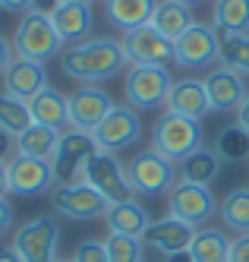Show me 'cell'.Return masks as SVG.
<instances>
[{"label": "cell", "mask_w": 249, "mask_h": 262, "mask_svg": "<svg viewBox=\"0 0 249 262\" xmlns=\"http://www.w3.org/2000/svg\"><path fill=\"white\" fill-rule=\"evenodd\" d=\"M60 262H73V259H60Z\"/></svg>", "instance_id": "obj_47"}, {"label": "cell", "mask_w": 249, "mask_h": 262, "mask_svg": "<svg viewBox=\"0 0 249 262\" xmlns=\"http://www.w3.org/2000/svg\"><path fill=\"white\" fill-rule=\"evenodd\" d=\"M13 155H16V139L0 129V161H10Z\"/></svg>", "instance_id": "obj_39"}, {"label": "cell", "mask_w": 249, "mask_h": 262, "mask_svg": "<svg viewBox=\"0 0 249 262\" xmlns=\"http://www.w3.org/2000/svg\"><path fill=\"white\" fill-rule=\"evenodd\" d=\"M0 262H22L13 247H0Z\"/></svg>", "instance_id": "obj_44"}, {"label": "cell", "mask_w": 249, "mask_h": 262, "mask_svg": "<svg viewBox=\"0 0 249 262\" xmlns=\"http://www.w3.org/2000/svg\"><path fill=\"white\" fill-rule=\"evenodd\" d=\"M0 7H4V10H10V13H29L32 0H0Z\"/></svg>", "instance_id": "obj_40"}, {"label": "cell", "mask_w": 249, "mask_h": 262, "mask_svg": "<svg viewBox=\"0 0 249 262\" xmlns=\"http://www.w3.org/2000/svg\"><path fill=\"white\" fill-rule=\"evenodd\" d=\"M66 104H70V126L82 129V133H95V126L114 111L110 92H104L101 85H82L70 92Z\"/></svg>", "instance_id": "obj_14"}, {"label": "cell", "mask_w": 249, "mask_h": 262, "mask_svg": "<svg viewBox=\"0 0 249 262\" xmlns=\"http://www.w3.org/2000/svg\"><path fill=\"white\" fill-rule=\"evenodd\" d=\"M170 114H180V117H189V120H199L212 111L208 104V92H205V82L202 79H174V89H170V98H167V107Z\"/></svg>", "instance_id": "obj_19"}, {"label": "cell", "mask_w": 249, "mask_h": 262, "mask_svg": "<svg viewBox=\"0 0 249 262\" xmlns=\"http://www.w3.org/2000/svg\"><path fill=\"white\" fill-rule=\"evenodd\" d=\"M205 92H208V104L215 114H237V107L246 101V82L240 73H234L231 67H215L205 73Z\"/></svg>", "instance_id": "obj_16"}, {"label": "cell", "mask_w": 249, "mask_h": 262, "mask_svg": "<svg viewBox=\"0 0 249 262\" xmlns=\"http://www.w3.org/2000/svg\"><path fill=\"white\" fill-rule=\"evenodd\" d=\"M57 145H60V133H57V129L41 126V123H32L26 133L16 139V152H19V155H29V158L54 161Z\"/></svg>", "instance_id": "obj_27"}, {"label": "cell", "mask_w": 249, "mask_h": 262, "mask_svg": "<svg viewBox=\"0 0 249 262\" xmlns=\"http://www.w3.org/2000/svg\"><path fill=\"white\" fill-rule=\"evenodd\" d=\"M237 123L246 129V133H249V95H246V101L237 107Z\"/></svg>", "instance_id": "obj_42"}, {"label": "cell", "mask_w": 249, "mask_h": 262, "mask_svg": "<svg viewBox=\"0 0 249 262\" xmlns=\"http://www.w3.org/2000/svg\"><path fill=\"white\" fill-rule=\"evenodd\" d=\"M164 262H196V259H193V253H189V250H183V253H170V256H164Z\"/></svg>", "instance_id": "obj_43"}, {"label": "cell", "mask_w": 249, "mask_h": 262, "mask_svg": "<svg viewBox=\"0 0 249 262\" xmlns=\"http://www.w3.org/2000/svg\"><path fill=\"white\" fill-rule=\"evenodd\" d=\"M215 152L221 161L227 164H240L249 158V133L240 126V123H231V126H221L218 136H215Z\"/></svg>", "instance_id": "obj_30"}, {"label": "cell", "mask_w": 249, "mask_h": 262, "mask_svg": "<svg viewBox=\"0 0 249 262\" xmlns=\"http://www.w3.org/2000/svg\"><path fill=\"white\" fill-rule=\"evenodd\" d=\"M44 85H48L44 63H35V60L16 57L10 63V70L4 73V92H7V95H13V98H19V101L35 98Z\"/></svg>", "instance_id": "obj_20"}, {"label": "cell", "mask_w": 249, "mask_h": 262, "mask_svg": "<svg viewBox=\"0 0 249 262\" xmlns=\"http://www.w3.org/2000/svg\"><path fill=\"white\" fill-rule=\"evenodd\" d=\"M218 215L227 231L234 234H249V186H237L234 193L218 205Z\"/></svg>", "instance_id": "obj_29"}, {"label": "cell", "mask_w": 249, "mask_h": 262, "mask_svg": "<svg viewBox=\"0 0 249 262\" xmlns=\"http://www.w3.org/2000/svg\"><path fill=\"white\" fill-rule=\"evenodd\" d=\"M98 152V142H95L92 133H82V129H63L60 133V145H57V155L51 161L54 167V186L60 183H76L82 180L88 158Z\"/></svg>", "instance_id": "obj_7"}, {"label": "cell", "mask_w": 249, "mask_h": 262, "mask_svg": "<svg viewBox=\"0 0 249 262\" xmlns=\"http://www.w3.org/2000/svg\"><path fill=\"white\" fill-rule=\"evenodd\" d=\"M202 142H205L202 123L189 120V117H180V114H170V111H164V114L158 117L155 133H151V148L161 152L167 161H174V164H180L183 158L193 155L196 148H202Z\"/></svg>", "instance_id": "obj_2"}, {"label": "cell", "mask_w": 249, "mask_h": 262, "mask_svg": "<svg viewBox=\"0 0 249 262\" xmlns=\"http://www.w3.org/2000/svg\"><path fill=\"white\" fill-rule=\"evenodd\" d=\"M13 51H16V57H22V60L48 63L51 57H60L63 54V41H60V35H57V29L48 16L26 13L16 26Z\"/></svg>", "instance_id": "obj_3"}, {"label": "cell", "mask_w": 249, "mask_h": 262, "mask_svg": "<svg viewBox=\"0 0 249 262\" xmlns=\"http://www.w3.org/2000/svg\"><path fill=\"white\" fill-rule=\"evenodd\" d=\"M32 111H29V101H19L7 92H0V129L10 133L13 139H19L32 126Z\"/></svg>", "instance_id": "obj_31"}, {"label": "cell", "mask_w": 249, "mask_h": 262, "mask_svg": "<svg viewBox=\"0 0 249 262\" xmlns=\"http://www.w3.org/2000/svg\"><path fill=\"white\" fill-rule=\"evenodd\" d=\"M13 205H10V199L7 196H0V237L4 234H10V228H13Z\"/></svg>", "instance_id": "obj_37"}, {"label": "cell", "mask_w": 249, "mask_h": 262, "mask_svg": "<svg viewBox=\"0 0 249 262\" xmlns=\"http://www.w3.org/2000/svg\"><path fill=\"white\" fill-rule=\"evenodd\" d=\"M57 240H60V228L57 218L38 215L26 221L13 237V250L19 253L22 262H60L57 259Z\"/></svg>", "instance_id": "obj_9"}, {"label": "cell", "mask_w": 249, "mask_h": 262, "mask_svg": "<svg viewBox=\"0 0 249 262\" xmlns=\"http://www.w3.org/2000/svg\"><path fill=\"white\" fill-rule=\"evenodd\" d=\"M158 0H104V13L110 26H117L123 35L136 32L142 26H151Z\"/></svg>", "instance_id": "obj_22"}, {"label": "cell", "mask_w": 249, "mask_h": 262, "mask_svg": "<svg viewBox=\"0 0 249 262\" xmlns=\"http://www.w3.org/2000/svg\"><path fill=\"white\" fill-rule=\"evenodd\" d=\"M10 193L16 196H41L54 190V167L51 161L29 158V155H13L10 161Z\"/></svg>", "instance_id": "obj_15"}, {"label": "cell", "mask_w": 249, "mask_h": 262, "mask_svg": "<svg viewBox=\"0 0 249 262\" xmlns=\"http://www.w3.org/2000/svg\"><path fill=\"white\" fill-rule=\"evenodd\" d=\"M82 180L92 186V190H98L107 199V205L132 199V183H129V174H126V164L114 152H101L98 148V152L88 158Z\"/></svg>", "instance_id": "obj_6"}, {"label": "cell", "mask_w": 249, "mask_h": 262, "mask_svg": "<svg viewBox=\"0 0 249 262\" xmlns=\"http://www.w3.org/2000/svg\"><path fill=\"white\" fill-rule=\"evenodd\" d=\"M7 193H10V164L0 161V196H7Z\"/></svg>", "instance_id": "obj_41"}, {"label": "cell", "mask_w": 249, "mask_h": 262, "mask_svg": "<svg viewBox=\"0 0 249 262\" xmlns=\"http://www.w3.org/2000/svg\"><path fill=\"white\" fill-rule=\"evenodd\" d=\"M126 51L117 38H88L82 45H70L60 54V70L63 76L82 85H101L114 76H120L126 67Z\"/></svg>", "instance_id": "obj_1"}, {"label": "cell", "mask_w": 249, "mask_h": 262, "mask_svg": "<svg viewBox=\"0 0 249 262\" xmlns=\"http://www.w3.org/2000/svg\"><path fill=\"white\" fill-rule=\"evenodd\" d=\"M73 262H107L104 240H82L73 253Z\"/></svg>", "instance_id": "obj_34"}, {"label": "cell", "mask_w": 249, "mask_h": 262, "mask_svg": "<svg viewBox=\"0 0 249 262\" xmlns=\"http://www.w3.org/2000/svg\"><path fill=\"white\" fill-rule=\"evenodd\" d=\"M16 60V51H13V41L7 35H0V79H4V73L10 70V63Z\"/></svg>", "instance_id": "obj_36"}, {"label": "cell", "mask_w": 249, "mask_h": 262, "mask_svg": "<svg viewBox=\"0 0 249 262\" xmlns=\"http://www.w3.org/2000/svg\"><path fill=\"white\" fill-rule=\"evenodd\" d=\"M221 158H218V152L215 148H196L189 158H183L180 164H177V171H180V180H186V183H199V186H212L218 177H221Z\"/></svg>", "instance_id": "obj_25"}, {"label": "cell", "mask_w": 249, "mask_h": 262, "mask_svg": "<svg viewBox=\"0 0 249 262\" xmlns=\"http://www.w3.org/2000/svg\"><path fill=\"white\" fill-rule=\"evenodd\" d=\"M107 262H145L142 237H126V234H107Z\"/></svg>", "instance_id": "obj_33"}, {"label": "cell", "mask_w": 249, "mask_h": 262, "mask_svg": "<svg viewBox=\"0 0 249 262\" xmlns=\"http://www.w3.org/2000/svg\"><path fill=\"white\" fill-rule=\"evenodd\" d=\"M196 231L193 224H186L180 218H158V221H151L145 234H142V247L148 250H155L161 256H170V253H183L193 247V240H196Z\"/></svg>", "instance_id": "obj_17"}, {"label": "cell", "mask_w": 249, "mask_h": 262, "mask_svg": "<svg viewBox=\"0 0 249 262\" xmlns=\"http://www.w3.org/2000/svg\"><path fill=\"white\" fill-rule=\"evenodd\" d=\"M104 224H107V234H126V237H142L145 228L151 224L145 205L136 199H126L117 202L104 212Z\"/></svg>", "instance_id": "obj_23"}, {"label": "cell", "mask_w": 249, "mask_h": 262, "mask_svg": "<svg viewBox=\"0 0 249 262\" xmlns=\"http://www.w3.org/2000/svg\"><path fill=\"white\" fill-rule=\"evenodd\" d=\"M63 0H32V7H29V13H38V16H51L57 13V7H60Z\"/></svg>", "instance_id": "obj_38"}, {"label": "cell", "mask_w": 249, "mask_h": 262, "mask_svg": "<svg viewBox=\"0 0 249 262\" xmlns=\"http://www.w3.org/2000/svg\"><path fill=\"white\" fill-rule=\"evenodd\" d=\"M180 4H186V7H196V4H202V0H180Z\"/></svg>", "instance_id": "obj_45"}, {"label": "cell", "mask_w": 249, "mask_h": 262, "mask_svg": "<svg viewBox=\"0 0 249 262\" xmlns=\"http://www.w3.org/2000/svg\"><path fill=\"white\" fill-rule=\"evenodd\" d=\"M123 51H126V60L132 67H170L177 63V48L170 38L155 29V26H142L136 32H129L123 38Z\"/></svg>", "instance_id": "obj_12"}, {"label": "cell", "mask_w": 249, "mask_h": 262, "mask_svg": "<svg viewBox=\"0 0 249 262\" xmlns=\"http://www.w3.org/2000/svg\"><path fill=\"white\" fill-rule=\"evenodd\" d=\"M29 111H32V120L41 123V126H51L57 133L70 129V104H66V95L57 92L54 85H44L35 98H29Z\"/></svg>", "instance_id": "obj_21"}, {"label": "cell", "mask_w": 249, "mask_h": 262, "mask_svg": "<svg viewBox=\"0 0 249 262\" xmlns=\"http://www.w3.org/2000/svg\"><path fill=\"white\" fill-rule=\"evenodd\" d=\"M212 26L218 35H249V0H215Z\"/></svg>", "instance_id": "obj_26"}, {"label": "cell", "mask_w": 249, "mask_h": 262, "mask_svg": "<svg viewBox=\"0 0 249 262\" xmlns=\"http://www.w3.org/2000/svg\"><path fill=\"white\" fill-rule=\"evenodd\" d=\"M142 117H139V111H132L129 104H114L110 114L95 126V142H98L101 152H114V155H120L126 152V148H132L139 139H142Z\"/></svg>", "instance_id": "obj_10"}, {"label": "cell", "mask_w": 249, "mask_h": 262, "mask_svg": "<svg viewBox=\"0 0 249 262\" xmlns=\"http://www.w3.org/2000/svg\"><path fill=\"white\" fill-rule=\"evenodd\" d=\"M189 253L196 262H227L231 259V240L218 228H199Z\"/></svg>", "instance_id": "obj_28"}, {"label": "cell", "mask_w": 249, "mask_h": 262, "mask_svg": "<svg viewBox=\"0 0 249 262\" xmlns=\"http://www.w3.org/2000/svg\"><path fill=\"white\" fill-rule=\"evenodd\" d=\"M196 23H199V19H196L193 7L180 4V0H158L155 16H151V26H155L164 38H170V41H177L180 35H183L186 29H193Z\"/></svg>", "instance_id": "obj_24"}, {"label": "cell", "mask_w": 249, "mask_h": 262, "mask_svg": "<svg viewBox=\"0 0 249 262\" xmlns=\"http://www.w3.org/2000/svg\"><path fill=\"white\" fill-rule=\"evenodd\" d=\"M167 212L170 218H180L186 224H193V228H205V221H212L218 212V199L212 193V186L180 180L167 193Z\"/></svg>", "instance_id": "obj_11"}, {"label": "cell", "mask_w": 249, "mask_h": 262, "mask_svg": "<svg viewBox=\"0 0 249 262\" xmlns=\"http://www.w3.org/2000/svg\"><path fill=\"white\" fill-rule=\"evenodd\" d=\"M221 67H231L240 76H249V35H221Z\"/></svg>", "instance_id": "obj_32"}, {"label": "cell", "mask_w": 249, "mask_h": 262, "mask_svg": "<svg viewBox=\"0 0 249 262\" xmlns=\"http://www.w3.org/2000/svg\"><path fill=\"white\" fill-rule=\"evenodd\" d=\"M76 4H92V0H76Z\"/></svg>", "instance_id": "obj_46"}, {"label": "cell", "mask_w": 249, "mask_h": 262, "mask_svg": "<svg viewBox=\"0 0 249 262\" xmlns=\"http://www.w3.org/2000/svg\"><path fill=\"white\" fill-rule=\"evenodd\" d=\"M227 262H249V234H237V240H231V259Z\"/></svg>", "instance_id": "obj_35"}, {"label": "cell", "mask_w": 249, "mask_h": 262, "mask_svg": "<svg viewBox=\"0 0 249 262\" xmlns=\"http://www.w3.org/2000/svg\"><path fill=\"white\" fill-rule=\"evenodd\" d=\"M170 89H174V76L164 67H129L126 82H123L126 104L132 111H139V114L142 111L167 107Z\"/></svg>", "instance_id": "obj_5"}, {"label": "cell", "mask_w": 249, "mask_h": 262, "mask_svg": "<svg viewBox=\"0 0 249 262\" xmlns=\"http://www.w3.org/2000/svg\"><path fill=\"white\" fill-rule=\"evenodd\" d=\"M174 48H177V63L186 70L215 67L221 54V35L215 32L212 23H196L174 41Z\"/></svg>", "instance_id": "obj_13"}, {"label": "cell", "mask_w": 249, "mask_h": 262, "mask_svg": "<svg viewBox=\"0 0 249 262\" xmlns=\"http://www.w3.org/2000/svg\"><path fill=\"white\" fill-rule=\"evenodd\" d=\"M126 174L132 183V193H139V196H164L180 183L177 164L167 161L155 148H145V152L132 155L126 164Z\"/></svg>", "instance_id": "obj_4"}, {"label": "cell", "mask_w": 249, "mask_h": 262, "mask_svg": "<svg viewBox=\"0 0 249 262\" xmlns=\"http://www.w3.org/2000/svg\"><path fill=\"white\" fill-rule=\"evenodd\" d=\"M51 23H54L63 45H82L95 32V10H92V4L63 0V4L57 7V13L51 16Z\"/></svg>", "instance_id": "obj_18"}, {"label": "cell", "mask_w": 249, "mask_h": 262, "mask_svg": "<svg viewBox=\"0 0 249 262\" xmlns=\"http://www.w3.org/2000/svg\"><path fill=\"white\" fill-rule=\"evenodd\" d=\"M51 205L57 215H63L70 221H95V218H104V212L110 209L107 199L92 190L85 180H76V183H60L51 190Z\"/></svg>", "instance_id": "obj_8"}]
</instances>
